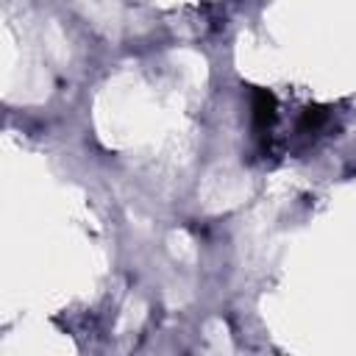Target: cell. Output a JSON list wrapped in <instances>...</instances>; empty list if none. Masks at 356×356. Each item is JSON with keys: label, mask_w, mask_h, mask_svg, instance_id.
I'll list each match as a JSON object with an SVG mask.
<instances>
[{"label": "cell", "mask_w": 356, "mask_h": 356, "mask_svg": "<svg viewBox=\"0 0 356 356\" xmlns=\"http://www.w3.org/2000/svg\"><path fill=\"white\" fill-rule=\"evenodd\" d=\"M253 120H256V125H270L273 120H275V100H273V95L270 92H256V97H253Z\"/></svg>", "instance_id": "6da1fadb"}, {"label": "cell", "mask_w": 356, "mask_h": 356, "mask_svg": "<svg viewBox=\"0 0 356 356\" xmlns=\"http://www.w3.org/2000/svg\"><path fill=\"white\" fill-rule=\"evenodd\" d=\"M325 122V111L323 108H309L306 114H303V120H300V131H317L320 125Z\"/></svg>", "instance_id": "7a4b0ae2"}]
</instances>
